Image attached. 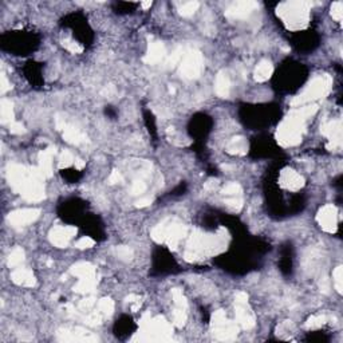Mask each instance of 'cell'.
Wrapping results in <instances>:
<instances>
[{"label":"cell","mask_w":343,"mask_h":343,"mask_svg":"<svg viewBox=\"0 0 343 343\" xmlns=\"http://www.w3.org/2000/svg\"><path fill=\"white\" fill-rule=\"evenodd\" d=\"M204 69L203 55L199 51H189L182 57L181 62V75L186 79H196L199 78Z\"/></svg>","instance_id":"8992f818"},{"label":"cell","mask_w":343,"mask_h":343,"mask_svg":"<svg viewBox=\"0 0 343 343\" xmlns=\"http://www.w3.org/2000/svg\"><path fill=\"white\" fill-rule=\"evenodd\" d=\"M150 204H152V199H150V197H142V199L136 201V205H137L138 208H145V206H148V205Z\"/></svg>","instance_id":"f35d334b"},{"label":"cell","mask_w":343,"mask_h":343,"mask_svg":"<svg viewBox=\"0 0 343 343\" xmlns=\"http://www.w3.org/2000/svg\"><path fill=\"white\" fill-rule=\"evenodd\" d=\"M24 260V251L22 248H15L14 251L10 253L8 256V266L10 267H18L20 263H23Z\"/></svg>","instance_id":"484cf974"},{"label":"cell","mask_w":343,"mask_h":343,"mask_svg":"<svg viewBox=\"0 0 343 343\" xmlns=\"http://www.w3.org/2000/svg\"><path fill=\"white\" fill-rule=\"evenodd\" d=\"M199 7H200V4H199L197 1H186V3H184V4L178 8V11H180V15H181V16L188 18V16H192V15L195 14L196 11L199 10Z\"/></svg>","instance_id":"4316f807"},{"label":"cell","mask_w":343,"mask_h":343,"mask_svg":"<svg viewBox=\"0 0 343 343\" xmlns=\"http://www.w3.org/2000/svg\"><path fill=\"white\" fill-rule=\"evenodd\" d=\"M165 46L161 42H154L149 46V50L146 55L143 57V62L148 65H157L165 58Z\"/></svg>","instance_id":"9a60e30c"},{"label":"cell","mask_w":343,"mask_h":343,"mask_svg":"<svg viewBox=\"0 0 343 343\" xmlns=\"http://www.w3.org/2000/svg\"><path fill=\"white\" fill-rule=\"evenodd\" d=\"M185 234L186 228L184 225L176 221H171V223L158 224L152 231V238L157 243H167L168 245L174 247L185 236Z\"/></svg>","instance_id":"5b68a950"},{"label":"cell","mask_w":343,"mask_h":343,"mask_svg":"<svg viewBox=\"0 0 343 343\" xmlns=\"http://www.w3.org/2000/svg\"><path fill=\"white\" fill-rule=\"evenodd\" d=\"M316 111V106H299L292 110L290 115L280 124L277 129V142L283 146H292L302 141L305 132L306 121L311 118Z\"/></svg>","instance_id":"7a4b0ae2"},{"label":"cell","mask_w":343,"mask_h":343,"mask_svg":"<svg viewBox=\"0 0 343 343\" xmlns=\"http://www.w3.org/2000/svg\"><path fill=\"white\" fill-rule=\"evenodd\" d=\"M241 193H243V189L241 186L236 184V182H232V184H228L225 186L224 191H223V196L227 199H240L241 197Z\"/></svg>","instance_id":"d4e9b609"},{"label":"cell","mask_w":343,"mask_h":343,"mask_svg":"<svg viewBox=\"0 0 343 343\" xmlns=\"http://www.w3.org/2000/svg\"><path fill=\"white\" fill-rule=\"evenodd\" d=\"M318 223L323 231L333 234L338 227V210L333 204L324 205L323 208L318 212Z\"/></svg>","instance_id":"30bf717a"},{"label":"cell","mask_w":343,"mask_h":343,"mask_svg":"<svg viewBox=\"0 0 343 343\" xmlns=\"http://www.w3.org/2000/svg\"><path fill=\"white\" fill-rule=\"evenodd\" d=\"M63 137H65V139H66L67 142L75 143V145H79V143L85 142L86 141V137L78 130V129L70 128V126H69V128H67V126L63 128Z\"/></svg>","instance_id":"cb8c5ba5"},{"label":"cell","mask_w":343,"mask_h":343,"mask_svg":"<svg viewBox=\"0 0 343 343\" xmlns=\"http://www.w3.org/2000/svg\"><path fill=\"white\" fill-rule=\"evenodd\" d=\"M72 275L76 277H85V276H91V275H96V268L93 264L86 262L76 263L75 266H72L71 270H70Z\"/></svg>","instance_id":"44dd1931"},{"label":"cell","mask_w":343,"mask_h":343,"mask_svg":"<svg viewBox=\"0 0 343 343\" xmlns=\"http://www.w3.org/2000/svg\"><path fill=\"white\" fill-rule=\"evenodd\" d=\"M75 162V160H74V157H72V154L70 152H67V150H65V152L61 153V156H59V161H58V165H59V168L61 169H63V168H69L71 164H74Z\"/></svg>","instance_id":"f546056e"},{"label":"cell","mask_w":343,"mask_h":343,"mask_svg":"<svg viewBox=\"0 0 343 343\" xmlns=\"http://www.w3.org/2000/svg\"><path fill=\"white\" fill-rule=\"evenodd\" d=\"M0 118L1 124H12L14 122V105L8 100H3L0 103Z\"/></svg>","instance_id":"7402d4cb"},{"label":"cell","mask_w":343,"mask_h":343,"mask_svg":"<svg viewBox=\"0 0 343 343\" xmlns=\"http://www.w3.org/2000/svg\"><path fill=\"white\" fill-rule=\"evenodd\" d=\"M227 152L232 156H243L248 152L247 139L243 137H235L227 145Z\"/></svg>","instance_id":"ac0fdd59"},{"label":"cell","mask_w":343,"mask_h":343,"mask_svg":"<svg viewBox=\"0 0 343 343\" xmlns=\"http://www.w3.org/2000/svg\"><path fill=\"white\" fill-rule=\"evenodd\" d=\"M145 189H146V185H145V182L141 181V180H137V181L133 182V186H132L133 195H141V193L145 192Z\"/></svg>","instance_id":"d590c367"},{"label":"cell","mask_w":343,"mask_h":343,"mask_svg":"<svg viewBox=\"0 0 343 343\" xmlns=\"http://www.w3.org/2000/svg\"><path fill=\"white\" fill-rule=\"evenodd\" d=\"M43 178L39 169H27L19 165H12L8 169L11 186L29 201H40L44 197Z\"/></svg>","instance_id":"6da1fadb"},{"label":"cell","mask_w":343,"mask_h":343,"mask_svg":"<svg viewBox=\"0 0 343 343\" xmlns=\"http://www.w3.org/2000/svg\"><path fill=\"white\" fill-rule=\"evenodd\" d=\"M272 74H274V66L271 65V62L262 61L255 70V79L257 82H266L271 78Z\"/></svg>","instance_id":"ffe728a7"},{"label":"cell","mask_w":343,"mask_h":343,"mask_svg":"<svg viewBox=\"0 0 343 343\" xmlns=\"http://www.w3.org/2000/svg\"><path fill=\"white\" fill-rule=\"evenodd\" d=\"M39 214H40V209H36V208H24V209L14 210L8 214V223L12 227L19 228V227H24V225L34 223L39 217Z\"/></svg>","instance_id":"8fae6325"},{"label":"cell","mask_w":343,"mask_h":343,"mask_svg":"<svg viewBox=\"0 0 343 343\" xmlns=\"http://www.w3.org/2000/svg\"><path fill=\"white\" fill-rule=\"evenodd\" d=\"M257 3L256 1H251V0H243V1H236L229 5L228 8L225 10V16L228 19H245L249 15L252 14L253 11L256 10Z\"/></svg>","instance_id":"9c48e42d"},{"label":"cell","mask_w":343,"mask_h":343,"mask_svg":"<svg viewBox=\"0 0 343 343\" xmlns=\"http://www.w3.org/2000/svg\"><path fill=\"white\" fill-rule=\"evenodd\" d=\"M63 46L66 47V50H69V51L72 54H79L83 51V47H82L81 44L78 42H75V40H71V39H66V40L63 42Z\"/></svg>","instance_id":"836d02e7"},{"label":"cell","mask_w":343,"mask_h":343,"mask_svg":"<svg viewBox=\"0 0 343 343\" xmlns=\"http://www.w3.org/2000/svg\"><path fill=\"white\" fill-rule=\"evenodd\" d=\"M236 303V318L244 329H251L255 326V315L248 307V296L245 292H239L235 296Z\"/></svg>","instance_id":"52a82bcc"},{"label":"cell","mask_w":343,"mask_h":343,"mask_svg":"<svg viewBox=\"0 0 343 343\" xmlns=\"http://www.w3.org/2000/svg\"><path fill=\"white\" fill-rule=\"evenodd\" d=\"M98 312L103 315H110L113 311H114V302L109 298H103V299L100 300L98 303Z\"/></svg>","instance_id":"83f0119b"},{"label":"cell","mask_w":343,"mask_h":343,"mask_svg":"<svg viewBox=\"0 0 343 343\" xmlns=\"http://www.w3.org/2000/svg\"><path fill=\"white\" fill-rule=\"evenodd\" d=\"M214 90H216V94L221 97V98H227L229 96L231 81H229V76L225 72H219V75L216 76Z\"/></svg>","instance_id":"d6986e66"},{"label":"cell","mask_w":343,"mask_h":343,"mask_svg":"<svg viewBox=\"0 0 343 343\" xmlns=\"http://www.w3.org/2000/svg\"><path fill=\"white\" fill-rule=\"evenodd\" d=\"M152 4H153L152 1H142V3H141L143 10H148V8H150V7H152Z\"/></svg>","instance_id":"60d3db41"},{"label":"cell","mask_w":343,"mask_h":343,"mask_svg":"<svg viewBox=\"0 0 343 343\" xmlns=\"http://www.w3.org/2000/svg\"><path fill=\"white\" fill-rule=\"evenodd\" d=\"M96 284H97L96 275L79 277V281H78V283H76V286L74 287V291L79 292V294H87V292L93 291V288L96 287Z\"/></svg>","instance_id":"603a6c76"},{"label":"cell","mask_w":343,"mask_h":343,"mask_svg":"<svg viewBox=\"0 0 343 343\" xmlns=\"http://www.w3.org/2000/svg\"><path fill=\"white\" fill-rule=\"evenodd\" d=\"M94 244H96V241L93 240L91 238H89V236H85V238L79 239L78 241H76V248H79V249H87V248H91L94 247Z\"/></svg>","instance_id":"e575fe53"},{"label":"cell","mask_w":343,"mask_h":343,"mask_svg":"<svg viewBox=\"0 0 343 343\" xmlns=\"http://www.w3.org/2000/svg\"><path fill=\"white\" fill-rule=\"evenodd\" d=\"M55 153V149L50 148L43 150L39 154V172L42 173L43 177L53 176V156Z\"/></svg>","instance_id":"2e32d148"},{"label":"cell","mask_w":343,"mask_h":343,"mask_svg":"<svg viewBox=\"0 0 343 343\" xmlns=\"http://www.w3.org/2000/svg\"><path fill=\"white\" fill-rule=\"evenodd\" d=\"M310 1H284L277 5L276 14L291 31H299L310 22Z\"/></svg>","instance_id":"3957f363"},{"label":"cell","mask_w":343,"mask_h":343,"mask_svg":"<svg viewBox=\"0 0 343 343\" xmlns=\"http://www.w3.org/2000/svg\"><path fill=\"white\" fill-rule=\"evenodd\" d=\"M11 279L15 284L24 287H34L35 286V276L33 271L26 270V268H18L11 274Z\"/></svg>","instance_id":"e0dca14e"},{"label":"cell","mask_w":343,"mask_h":343,"mask_svg":"<svg viewBox=\"0 0 343 343\" xmlns=\"http://www.w3.org/2000/svg\"><path fill=\"white\" fill-rule=\"evenodd\" d=\"M331 16L334 20L341 22L343 18V3L342 1H334L331 4Z\"/></svg>","instance_id":"1f68e13d"},{"label":"cell","mask_w":343,"mask_h":343,"mask_svg":"<svg viewBox=\"0 0 343 343\" xmlns=\"http://www.w3.org/2000/svg\"><path fill=\"white\" fill-rule=\"evenodd\" d=\"M121 180H122V176H121V173L117 171L113 172L109 177V181L111 182V184H117V182H119Z\"/></svg>","instance_id":"ab89813d"},{"label":"cell","mask_w":343,"mask_h":343,"mask_svg":"<svg viewBox=\"0 0 343 343\" xmlns=\"http://www.w3.org/2000/svg\"><path fill=\"white\" fill-rule=\"evenodd\" d=\"M322 133L330 139L329 149L339 150L342 148V124L341 121H329L322 126Z\"/></svg>","instance_id":"7c38bea8"},{"label":"cell","mask_w":343,"mask_h":343,"mask_svg":"<svg viewBox=\"0 0 343 343\" xmlns=\"http://www.w3.org/2000/svg\"><path fill=\"white\" fill-rule=\"evenodd\" d=\"M326 320H327L326 315H315V316H311L309 323L306 324V326L310 327V329H319V327H322L326 323Z\"/></svg>","instance_id":"d6a6232c"},{"label":"cell","mask_w":343,"mask_h":343,"mask_svg":"<svg viewBox=\"0 0 343 343\" xmlns=\"http://www.w3.org/2000/svg\"><path fill=\"white\" fill-rule=\"evenodd\" d=\"M10 133L11 134H22V133H24L23 125L19 124V122H16V121H14L12 124H10Z\"/></svg>","instance_id":"74e56055"},{"label":"cell","mask_w":343,"mask_h":343,"mask_svg":"<svg viewBox=\"0 0 343 343\" xmlns=\"http://www.w3.org/2000/svg\"><path fill=\"white\" fill-rule=\"evenodd\" d=\"M279 185L287 189V191L298 192L300 188H303V185H305V178L300 176L298 172L292 171L290 168H286L279 174Z\"/></svg>","instance_id":"4fadbf2b"},{"label":"cell","mask_w":343,"mask_h":343,"mask_svg":"<svg viewBox=\"0 0 343 343\" xmlns=\"http://www.w3.org/2000/svg\"><path fill=\"white\" fill-rule=\"evenodd\" d=\"M76 235L74 227H55L50 232V241L58 248H65L69 245L70 240Z\"/></svg>","instance_id":"5bb4252c"},{"label":"cell","mask_w":343,"mask_h":343,"mask_svg":"<svg viewBox=\"0 0 343 343\" xmlns=\"http://www.w3.org/2000/svg\"><path fill=\"white\" fill-rule=\"evenodd\" d=\"M114 255L117 257H119L121 260H130L133 257V251L129 247H125V245H119V247L114 248Z\"/></svg>","instance_id":"f1b7e54d"},{"label":"cell","mask_w":343,"mask_h":343,"mask_svg":"<svg viewBox=\"0 0 343 343\" xmlns=\"http://www.w3.org/2000/svg\"><path fill=\"white\" fill-rule=\"evenodd\" d=\"M0 91L4 94V93H7V91L10 90L11 89V86H10V83H8V81H7V76H5V74L4 72H1V75H0Z\"/></svg>","instance_id":"8d00e7d4"},{"label":"cell","mask_w":343,"mask_h":343,"mask_svg":"<svg viewBox=\"0 0 343 343\" xmlns=\"http://www.w3.org/2000/svg\"><path fill=\"white\" fill-rule=\"evenodd\" d=\"M331 87V78L329 75H322L315 78L311 81V83L305 89V91L300 96L295 97L291 101V105L294 107L307 105L312 101L319 100L322 97L327 96Z\"/></svg>","instance_id":"277c9868"},{"label":"cell","mask_w":343,"mask_h":343,"mask_svg":"<svg viewBox=\"0 0 343 343\" xmlns=\"http://www.w3.org/2000/svg\"><path fill=\"white\" fill-rule=\"evenodd\" d=\"M334 277V286L337 288L339 294H342V287H343V270L342 267H337L335 271L333 274Z\"/></svg>","instance_id":"4dcf8cb0"},{"label":"cell","mask_w":343,"mask_h":343,"mask_svg":"<svg viewBox=\"0 0 343 343\" xmlns=\"http://www.w3.org/2000/svg\"><path fill=\"white\" fill-rule=\"evenodd\" d=\"M213 330L217 335V338L223 339V341L234 339L235 334L238 333L236 324L229 322L223 311H217L213 315Z\"/></svg>","instance_id":"ba28073f"}]
</instances>
